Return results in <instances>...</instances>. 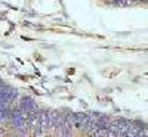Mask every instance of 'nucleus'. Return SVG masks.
Masks as SVG:
<instances>
[{"mask_svg": "<svg viewBox=\"0 0 148 137\" xmlns=\"http://www.w3.org/2000/svg\"><path fill=\"white\" fill-rule=\"evenodd\" d=\"M18 108L24 112V114H27L28 111H36V109H39V106H37L36 100H34L33 97H30V96H22L21 100H19Z\"/></svg>", "mask_w": 148, "mask_h": 137, "instance_id": "1", "label": "nucleus"}]
</instances>
